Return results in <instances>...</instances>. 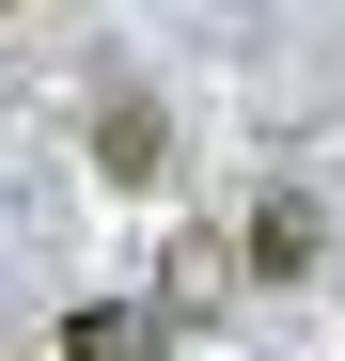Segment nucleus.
<instances>
[{"label":"nucleus","mask_w":345,"mask_h":361,"mask_svg":"<svg viewBox=\"0 0 345 361\" xmlns=\"http://www.w3.org/2000/svg\"><path fill=\"white\" fill-rule=\"evenodd\" d=\"M47 345H63V361H142V345H157V314H142V298H79Z\"/></svg>","instance_id":"nucleus-1"},{"label":"nucleus","mask_w":345,"mask_h":361,"mask_svg":"<svg viewBox=\"0 0 345 361\" xmlns=\"http://www.w3.org/2000/svg\"><path fill=\"white\" fill-rule=\"evenodd\" d=\"M314 252H330V235H314V204H299V189H282V204H251V267H267V283H299Z\"/></svg>","instance_id":"nucleus-2"},{"label":"nucleus","mask_w":345,"mask_h":361,"mask_svg":"<svg viewBox=\"0 0 345 361\" xmlns=\"http://www.w3.org/2000/svg\"><path fill=\"white\" fill-rule=\"evenodd\" d=\"M94 157H110V173H126V189H142V173H157V110L126 94V110H110V126H94Z\"/></svg>","instance_id":"nucleus-3"},{"label":"nucleus","mask_w":345,"mask_h":361,"mask_svg":"<svg viewBox=\"0 0 345 361\" xmlns=\"http://www.w3.org/2000/svg\"><path fill=\"white\" fill-rule=\"evenodd\" d=\"M0 16H16V0H0Z\"/></svg>","instance_id":"nucleus-4"}]
</instances>
